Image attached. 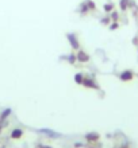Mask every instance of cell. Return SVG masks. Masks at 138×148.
Masks as SVG:
<instances>
[{
  "label": "cell",
  "mask_w": 138,
  "mask_h": 148,
  "mask_svg": "<svg viewBox=\"0 0 138 148\" xmlns=\"http://www.w3.org/2000/svg\"><path fill=\"white\" fill-rule=\"evenodd\" d=\"M131 78H133V73H131L130 70H126L121 74V79H122V81H130Z\"/></svg>",
  "instance_id": "obj_1"
},
{
  "label": "cell",
  "mask_w": 138,
  "mask_h": 148,
  "mask_svg": "<svg viewBox=\"0 0 138 148\" xmlns=\"http://www.w3.org/2000/svg\"><path fill=\"white\" fill-rule=\"evenodd\" d=\"M77 58H79V61H81V62H87V61H88V55L85 54L84 51H79Z\"/></svg>",
  "instance_id": "obj_2"
},
{
  "label": "cell",
  "mask_w": 138,
  "mask_h": 148,
  "mask_svg": "<svg viewBox=\"0 0 138 148\" xmlns=\"http://www.w3.org/2000/svg\"><path fill=\"white\" fill-rule=\"evenodd\" d=\"M84 85H85V86H89V88H98V86L95 85L91 79H84Z\"/></svg>",
  "instance_id": "obj_3"
},
{
  "label": "cell",
  "mask_w": 138,
  "mask_h": 148,
  "mask_svg": "<svg viewBox=\"0 0 138 148\" xmlns=\"http://www.w3.org/2000/svg\"><path fill=\"white\" fill-rule=\"evenodd\" d=\"M20 135H22V131H20V129H15V131L12 132V137H15V139L20 137Z\"/></svg>",
  "instance_id": "obj_4"
},
{
  "label": "cell",
  "mask_w": 138,
  "mask_h": 148,
  "mask_svg": "<svg viewBox=\"0 0 138 148\" xmlns=\"http://www.w3.org/2000/svg\"><path fill=\"white\" fill-rule=\"evenodd\" d=\"M69 40H71L72 46L75 47V49H77V47H79V45H77V40H75V39H73V35H69Z\"/></svg>",
  "instance_id": "obj_5"
},
{
  "label": "cell",
  "mask_w": 138,
  "mask_h": 148,
  "mask_svg": "<svg viewBox=\"0 0 138 148\" xmlns=\"http://www.w3.org/2000/svg\"><path fill=\"white\" fill-rule=\"evenodd\" d=\"M104 10H106V11H111V10H112V5H111V4H107L106 7H104Z\"/></svg>",
  "instance_id": "obj_6"
},
{
  "label": "cell",
  "mask_w": 138,
  "mask_h": 148,
  "mask_svg": "<svg viewBox=\"0 0 138 148\" xmlns=\"http://www.w3.org/2000/svg\"><path fill=\"white\" fill-rule=\"evenodd\" d=\"M88 139H91V140H94V139H98V135H95V133H91V136H88Z\"/></svg>",
  "instance_id": "obj_7"
},
{
  "label": "cell",
  "mask_w": 138,
  "mask_h": 148,
  "mask_svg": "<svg viewBox=\"0 0 138 148\" xmlns=\"http://www.w3.org/2000/svg\"><path fill=\"white\" fill-rule=\"evenodd\" d=\"M75 79H77V82H83V81H81V75H80V74H77V75H76Z\"/></svg>",
  "instance_id": "obj_8"
},
{
  "label": "cell",
  "mask_w": 138,
  "mask_h": 148,
  "mask_svg": "<svg viewBox=\"0 0 138 148\" xmlns=\"http://www.w3.org/2000/svg\"><path fill=\"white\" fill-rule=\"evenodd\" d=\"M122 148H125V147H122Z\"/></svg>",
  "instance_id": "obj_9"
}]
</instances>
